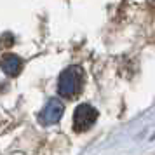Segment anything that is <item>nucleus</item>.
I'll use <instances>...</instances> for the list:
<instances>
[{
	"label": "nucleus",
	"instance_id": "nucleus-2",
	"mask_svg": "<svg viewBox=\"0 0 155 155\" xmlns=\"http://www.w3.org/2000/svg\"><path fill=\"white\" fill-rule=\"evenodd\" d=\"M96 120H98V110L87 103H82L75 108L73 113V129L77 133H84L94 126Z\"/></svg>",
	"mask_w": 155,
	"mask_h": 155
},
{
	"label": "nucleus",
	"instance_id": "nucleus-1",
	"mask_svg": "<svg viewBox=\"0 0 155 155\" xmlns=\"http://www.w3.org/2000/svg\"><path fill=\"white\" fill-rule=\"evenodd\" d=\"M82 87H84V70L80 66L71 64L61 71L58 80V92L63 98H75L77 94H80Z\"/></svg>",
	"mask_w": 155,
	"mask_h": 155
},
{
	"label": "nucleus",
	"instance_id": "nucleus-4",
	"mask_svg": "<svg viewBox=\"0 0 155 155\" xmlns=\"http://www.w3.org/2000/svg\"><path fill=\"white\" fill-rule=\"evenodd\" d=\"M21 68H23L21 58L14 56V54H5V56H4V59H2V70L5 71L7 75L16 77V75L21 71Z\"/></svg>",
	"mask_w": 155,
	"mask_h": 155
},
{
	"label": "nucleus",
	"instance_id": "nucleus-3",
	"mask_svg": "<svg viewBox=\"0 0 155 155\" xmlns=\"http://www.w3.org/2000/svg\"><path fill=\"white\" fill-rule=\"evenodd\" d=\"M64 112V105L59 99H49L47 105L42 108V112L38 113V122L42 126H51V124H56L58 120L63 117Z\"/></svg>",
	"mask_w": 155,
	"mask_h": 155
}]
</instances>
